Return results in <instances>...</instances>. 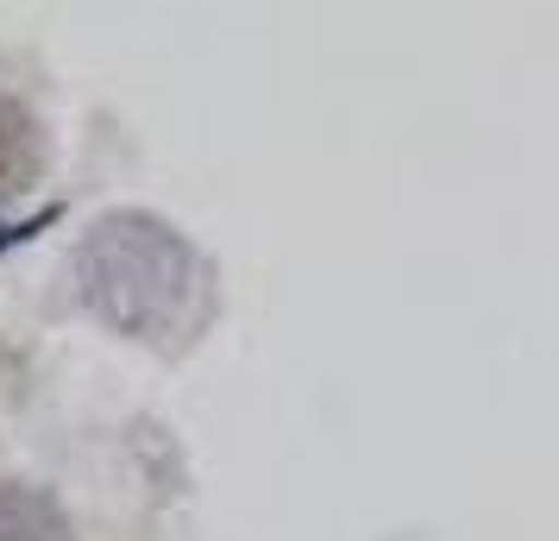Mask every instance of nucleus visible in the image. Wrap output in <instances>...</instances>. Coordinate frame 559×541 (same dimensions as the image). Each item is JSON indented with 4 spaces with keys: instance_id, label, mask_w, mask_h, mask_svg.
<instances>
[{
    "instance_id": "1",
    "label": "nucleus",
    "mask_w": 559,
    "mask_h": 541,
    "mask_svg": "<svg viewBox=\"0 0 559 541\" xmlns=\"http://www.w3.org/2000/svg\"><path fill=\"white\" fill-rule=\"evenodd\" d=\"M70 284L88 321H102L120 340H164L195 309L202 258L170 221L145 208H107L70 252Z\"/></svg>"
},
{
    "instance_id": "2",
    "label": "nucleus",
    "mask_w": 559,
    "mask_h": 541,
    "mask_svg": "<svg viewBox=\"0 0 559 541\" xmlns=\"http://www.w3.org/2000/svg\"><path fill=\"white\" fill-rule=\"evenodd\" d=\"M0 541H82L70 504L51 485L0 479Z\"/></svg>"
},
{
    "instance_id": "3",
    "label": "nucleus",
    "mask_w": 559,
    "mask_h": 541,
    "mask_svg": "<svg viewBox=\"0 0 559 541\" xmlns=\"http://www.w3.org/2000/svg\"><path fill=\"white\" fill-rule=\"evenodd\" d=\"M45 170V132L20 95H0V208H13Z\"/></svg>"
}]
</instances>
